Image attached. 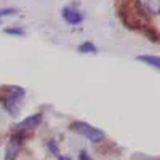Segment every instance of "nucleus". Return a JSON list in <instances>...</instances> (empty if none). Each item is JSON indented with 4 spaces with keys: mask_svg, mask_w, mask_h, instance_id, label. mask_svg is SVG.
I'll list each match as a JSON object with an SVG mask.
<instances>
[{
    "mask_svg": "<svg viewBox=\"0 0 160 160\" xmlns=\"http://www.w3.org/2000/svg\"><path fill=\"white\" fill-rule=\"evenodd\" d=\"M26 96V90L18 87V85H8L3 87V90L0 91V102H2L3 109L11 115L16 117L21 111L19 101Z\"/></svg>",
    "mask_w": 160,
    "mask_h": 160,
    "instance_id": "f257e3e1",
    "label": "nucleus"
},
{
    "mask_svg": "<svg viewBox=\"0 0 160 160\" xmlns=\"http://www.w3.org/2000/svg\"><path fill=\"white\" fill-rule=\"evenodd\" d=\"M61 16H62V19L66 22L71 24V26H78L80 22L83 21V15L74 7H64L62 11H61Z\"/></svg>",
    "mask_w": 160,
    "mask_h": 160,
    "instance_id": "423d86ee",
    "label": "nucleus"
},
{
    "mask_svg": "<svg viewBox=\"0 0 160 160\" xmlns=\"http://www.w3.org/2000/svg\"><path fill=\"white\" fill-rule=\"evenodd\" d=\"M47 146H48V149L51 151V154H53V155H56V157L59 155V148H58V144H56V141H55V139H50Z\"/></svg>",
    "mask_w": 160,
    "mask_h": 160,
    "instance_id": "9b49d317",
    "label": "nucleus"
},
{
    "mask_svg": "<svg viewBox=\"0 0 160 160\" xmlns=\"http://www.w3.org/2000/svg\"><path fill=\"white\" fill-rule=\"evenodd\" d=\"M5 34H10V35H24V29L18 28V26H13V28H7L5 29Z\"/></svg>",
    "mask_w": 160,
    "mask_h": 160,
    "instance_id": "9d476101",
    "label": "nucleus"
},
{
    "mask_svg": "<svg viewBox=\"0 0 160 160\" xmlns=\"http://www.w3.org/2000/svg\"><path fill=\"white\" fill-rule=\"evenodd\" d=\"M136 61H141V62L151 66V68H155V69L160 68V58L157 55H138Z\"/></svg>",
    "mask_w": 160,
    "mask_h": 160,
    "instance_id": "0eeeda50",
    "label": "nucleus"
},
{
    "mask_svg": "<svg viewBox=\"0 0 160 160\" xmlns=\"http://www.w3.org/2000/svg\"><path fill=\"white\" fill-rule=\"evenodd\" d=\"M71 130L77 131L78 135H82L83 138H87L91 142H101L104 139V133L99 128L93 127V125H90L87 122H74L71 125Z\"/></svg>",
    "mask_w": 160,
    "mask_h": 160,
    "instance_id": "f03ea898",
    "label": "nucleus"
},
{
    "mask_svg": "<svg viewBox=\"0 0 160 160\" xmlns=\"http://www.w3.org/2000/svg\"><path fill=\"white\" fill-rule=\"evenodd\" d=\"M22 138H24V133L15 131V135L10 138V142L7 144L5 160H16L18 158V154L21 151V144H22Z\"/></svg>",
    "mask_w": 160,
    "mask_h": 160,
    "instance_id": "7ed1b4c3",
    "label": "nucleus"
},
{
    "mask_svg": "<svg viewBox=\"0 0 160 160\" xmlns=\"http://www.w3.org/2000/svg\"><path fill=\"white\" fill-rule=\"evenodd\" d=\"M136 8L146 16H158L160 13V0H135Z\"/></svg>",
    "mask_w": 160,
    "mask_h": 160,
    "instance_id": "20e7f679",
    "label": "nucleus"
},
{
    "mask_svg": "<svg viewBox=\"0 0 160 160\" xmlns=\"http://www.w3.org/2000/svg\"><path fill=\"white\" fill-rule=\"evenodd\" d=\"M77 50L80 53H96L98 51V47L93 43V42H83L77 47Z\"/></svg>",
    "mask_w": 160,
    "mask_h": 160,
    "instance_id": "6e6552de",
    "label": "nucleus"
},
{
    "mask_svg": "<svg viewBox=\"0 0 160 160\" xmlns=\"http://www.w3.org/2000/svg\"><path fill=\"white\" fill-rule=\"evenodd\" d=\"M78 158H80V160H93V158H91V157L87 154V151H82V152H80Z\"/></svg>",
    "mask_w": 160,
    "mask_h": 160,
    "instance_id": "f8f14e48",
    "label": "nucleus"
},
{
    "mask_svg": "<svg viewBox=\"0 0 160 160\" xmlns=\"http://www.w3.org/2000/svg\"><path fill=\"white\" fill-rule=\"evenodd\" d=\"M43 122V115L42 114H32L29 117H26L24 120H21V122L15 127V131L18 133H24V131H29V130H34L37 128L40 123Z\"/></svg>",
    "mask_w": 160,
    "mask_h": 160,
    "instance_id": "39448f33",
    "label": "nucleus"
},
{
    "mask_svg": "<svg viewBox=\"0 0 160 160\" xmlns=\"http://www.w3.org/2000/svg\"><path fill=\"white\" fill-rule=\"evenodd\" d=\"M18 13V8H11V7H7V8H0V19L5 18V16H11V15H16Z\"/></svg>",
    "mask_w": 160,
    "mask_h": 160,
    "instance_id": "1a4fd4ad",
    "label": "nucleus"
},
{
    "mask_svg": "<svg viewBox=\"0 0 160 160\" xmlns=\"http://www.w3.org/2000/svg\"><path fill=\"white\" fill-rule=\"evenodd\" d=\"M58 160H74V158L69 155H58Z\"/></svg>",
    "mask_w": 160,
    "mask_h": 160,
    "instance_id": "ddd939ff",
    "label": "nucleus"
}]
</instances>
